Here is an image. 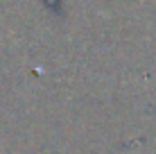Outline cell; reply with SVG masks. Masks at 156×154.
<instances>
[{
    "label": "cell",
    "instance_id": "1",
    "mask_svg": "<svg viewBox=\"0 0 156 154\" xmlns=\"http://www.w3.org/2000/svg\"><path fill=\"white\" fill-rule=\"evenodd\" d=\"M45 5L55 12H61V0H45Z\"/></svg>",
    "mask_w": 156,
    "mask_h": 154
}]
</instances>
